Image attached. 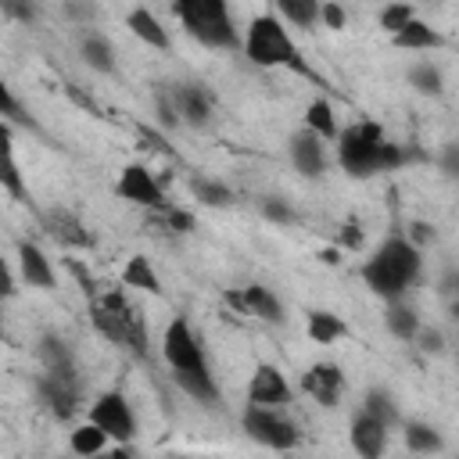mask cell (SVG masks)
Segmentation results:
<instances>
[{
	"mask_svg": "<svg viewBox=\"0 0 459 459\" xmlns=\"http://www.w3.org/2000/svg\"><path fill=\"white\" fill-rule=\"evenodd\" d=\"M172 100H176V111H179L183 126L201 129V126L212 122V93H208L204 86H197V82H179V86H172Z\"/></svg>",
	"mask_w": 459,
	"mask_h": 459,
	"instance_id": "cell-17",
	"label": "cell"
},
{
	"mask_svg": "<svg viewBox=\"0 0 459 459\" xmlns=\"http://www.w3.org/2000/svg\"><path fill=\"white\" fill-rule=\"evenodd\" d=\"M262 215H265L269 222H276V226H294V222H298V212H294L283 197H265V201H262Z\"/></svg>",
	"mask_w": 459,
	"mask_h": 459,
	"instance_id": "cell-37",
	"label": "cell"
},
{
	"mask_svg": "<svg viewBox=\"0 0 459 459\" xmlns=\"http://www.w3.org/2000/svg\"><path fill=\"white\" fill-rule=\"evenodd\" d=\"M126 25H129V32L140 39V43H147V47H154V50H169V29L161 25V18L151 11V7H133L129 14H126Z\"/></svg>",
	"mask_w": 459,
	"mask_h": 459,
	"instance_id": "cell-18",
	"label": "cell"
},
{
	"mask_svg": "<svg viewBox=\"0 0 459 459\" xmlns=\"http://www.w3.org/2000/svg\"><path fill=\"white\" fill-rule=\"evenodd\" d=\"M305 333H308L316 344H333V341L348 337L351 330H348V323H344L341 316H333V312H326V308H316V312H308V319H305Z\"/></svg>",
	"mask_w": 459,
	"mask_h": 459,
	"instance_id": "cell-26",
	"label": "cell"
},
{
	"mask_svg": "<svg viewBox=\"0 0 459 459\" xmlns=\"http://www.w3.org/2000/svg\"><path fill=\"white\" fill-rule=\"evenodd\" d=\"M377 18H380V29H384L387 36H398V32H402L409 22H416L420 14H416V7H412V4H402V0H394V4H384Z\"/></svg>",
	"mask_w": 459,
	"mask_h": 459,
	"instance_id": "cell-35",
	"label": "cell"
},
{
	"mask_svg": "<svg viewBox=\"0 0 459 459\" xmlns=\"http://www.w3.org/2000/svg\"><path fill=\"white\" fill-rule=\"evenodd\" d=\"M86 420H90L93 427H100L115 445H129V441L136 437V416H133V409H129V402H126L122 391H104V394H97V398L90 402Z\"/></svg>",
	"mask_w": 459,
	"mask_h": 459,
	"instance_id": "cell-7",
	"label": "cell"
},
{
	"mask_svg": "<svg viewBox=\"0 0 459 459\" xmlns=\"http://www.w3.org/2000/svg\"><path fill=\"white\" fill-rule=\"evenodd\" d=\"M93 459H136V455H133L126 445H111V448H104V452L93 455Z\"/></svg>",
	"mask_w": 459,
	"mask_h": 459,
	"instance_id": "cell-48",
	"label": "cell"
},
{
	"mask_svg": "<svg viewBox=\"0 0 459 459\" xmlns=\"http://www.w3.org/2000/svg\"><path fill=\"white\" fill-rule=\"evenodd\" d=\"M39 222H43V230L50 233V240H57V244L68 247V251H90V247H93V233L86 230V222H82L72 208L54 204V208L39 212Z\"/></svg>",
	"mask_w": 459,
	"mask_h": 459,
	"instance_id": "cell-10",
	"label": "cell"
},
{
	"mask_svg": "<svg viewBox=\"0 0 459 459\" xmlns=\"http://www.w3.org/2000/svg\"><path fill=\"white\" fill-rule=\"evenodd\" d=\"M337 244H341L344 251H359V247H362V226H359L355 219H348V222L341 226V237H337Z\"/></svg>",
	"mask_w": 459,
	"mask_h": 459,
	"instance_id": "cell-44",
	"label": "cell"
},
{
	"mask_svg": "<svg viewBox=\"0 0 459 459\" xmlns=\"http://www.w3.org/2000/svg\"><path fill=\"white\" fill-rule=\"evenodd\" d=\"M172 14L179 18V25L204 47L212 50H244V39L233 29L230 7L222 0H176Z\"/></svg>",
	"mask_w": 459,
	"mask_h": 459,
	"instance_id": "cell-4",
	"label": "cell"
},
{
	"mask_svg": "<svg viewBox=\"0 0 459 459\" xmlns=\"http://www.w3.org/2000/svg\"><path fill=\"white\" fill-rule=\"evenodd\" d=\"M448 312H452V323H459V298L452 301V308H448Z\"/></svg>",
	"mask_w": 459,
	"mask_h": 459,
	"instance_id": "cell-52",
	"label": "cell"
},
{
	"mask_svg": "<svg viewBox=\"0 0 459 459\" xmlns=\"http://www.w3.org/2000/svg\"><path fill=\"white\" fill-rule=\"evenodd\" d=\"M387 427L380 423V420H373L369 412H355L351 416V427H348V441H351V448H355V455L359 459H384V452H387Z\"/></svg>",
	"mask_w": 459,
	"mask_h": 459,
	"instance_id": "cell-14",
	"label": "cell"
},
{
	"mask_svg": "<svg viewBox=\"0 0 459 459\" xmlns=\"http://www.w3.org/2000/svg\"><path fill=\"white\" fill-rule=\"evenodd\" d=\"M222 301H226L230 308H237L240 316H247V301H244V287H240V290H226V294H222Z\"/></svg>",
	"mask_w": 459,
	"mask_h": 459,
	"instance_id": "cell-47",
	"label": "cell"
},
{
	"mask_svg": "<svg viewBox=\"0 0 459 459\" xmlns=\"http://www.w3.org/2000/svg\"><path fill=\"white\" fill-rule=\"evenodd\" d=\"M305 129L316 133L319 140H337V136H341L333 104H330L326 97H312V100H308V108H305Z\"/></svg>",
	"mask_w": 459,
	"mask_h": 459,
	"instance_id": "cell-28",
	"label": "cell"
},
{
	"mask_svg": "<svg viewBox=\"0 0 459 459\" xmlns=\"http://www.w3.org/2000/svg\"><path fill=\"white\" fill-rule=\"evenodd\" d=\"M287 154H290V165H294L301 176H308V179H316V176L326 172V147H323V140H319L316 133H308V129H298V133L290 136Z\"/></svg>",
	"mask_w": 459,
	"mask_h": 459,
	"instance_id": "cell-16",
	"label": "cell"
},
{
	"mask_svg": "<svg viewBox=\"0 0 459 459\" xmlns=\"http://www.w3.org/2000/svg\"><path fill=\"white\" fill-rule=\"evenodd\" d=\"M158 215L165 219V226H169L172 233H190V230H194V215H190V212H183V208H172V204H169V208H165V212H158Z\"/></svg>",
	"mask_w": 459,
	"mask_h": 459,
	"instance_id": "cell-41",
	"label": "cell"
},
{
	"mask_svg": "<svg viewBox=\"0 0 459 459\" xmlns=\"http://www.w3.org/2000/svg\"><path fill=\"white\" fill-rule=\"evenodd\" d=\"M172 380L186 398H194L201 405H219V384H215L212 369H172Z\"/></svg>",
	"mask_w": 459,
	"mask_h": 459,
	"instance_id": "cell-19",
	"label": "cell"
},
{
	"mask_svg": "<svg viewBox=\"0 0 459 459\" xmlns=\"http://www.w3.org/2000/svg\"><path fill=\"white\" fill-rule=\"evenodd\" d=\"M190 194H194L204 208H230V204H233V190H230L226 183H219V179L197 176V179L190 183Z\"/></svg>",
	"mask_w": 459,
	"mask_h": 459,
	"instance_id": "cell-33",
	"label": "cell"
},
{
	"mask_svg": "<svg viewBox=\"0 0 459 459\" xmlns=\"http://www.w3.org/2000/svg\"><path fill=\"white\" fill-rule=\"evenodd\" d=\"M65 14H72V18H93V7L90 4H65Z\"/></svg>",
	"mask_w": 459,
	"mask_h": 459,
	"instance_id": "cell-49",
	"label": "cell"
},
{
	"mask_svg": "<svg viewBox=\"0 0 459 459\" xmlns=\"http://www.w3.org/2000/svg\"><path fill=\"white\" fill-rule=\"evenodd\" d=\"M14 258H18V273H22V280H25L29 287H36V290H54V283H57L54 265H50L47 251H43L36 240H29V237L18 240Z\"/></svg>",
	"mask_w": 459,
	"mask_h": 459,
	"instance_id": "cell-15",
	"label": "cell"
},
{
	"mask_svg": "<svg viewBox=\"0 0 459 459\" xmlns=\"http://www.w3.org/2000/svg\"><path fill=\"white\" fill-rule=\"evenodd\" d=\"M240 427L251 441L273 448V452H290L301 441L298 423L283 412V409H262V405H247L240 412Z\"/></svg>",
	"mask_w": 459,
	"mask_h": 459,
	"instance_id": "cell-6",
	"label": "cell"
},
{
	"mask_svg": "<svg viewBox=\"0 0 459 459\" xmlns=\"http://www.w3.org/2000/svg\"><path fill=\"white\" fill-rule=\"evenodd\" d=\"M455 362H459V348H455Z\"/></svg>",
	"mask_w": 459,
	"mask_h": 459,
	"instance_id": "cell-53",
	"label": "cell"
},
{
	"mask_svg": "<svg viewBox=\"0 0 459 459\" xmlns=\"http://www.w3.org/2000/svg\"><path fill=\"white\" fill-rule=\"evenodd\" d=\"M402 441L412 455H437L445 448V437L434 423H423V420H402Z\"/></svg>",
	"mask_w": 459,
	"mask_h": 459,
	"instance_id": "cell-22",
	"label": "cell"
},
{
	"mask_svg": "<svg viewBox=\"0 0 459 459\" xmlns=\"http://www.w3.org/2000/svg\"><path fill=\"white\" fill-rule=\"evenodd\" d=\"M301 391L312 402H319L323 409H333L341 402V394H344V373H341V366H333V362H312L301 373Z\"/></svg>",
	"mask_w": 459,
	"mask_h": 459,
	"instance_id": "cell-13",
	"label": "cell"
},
{
	"mask_svg": "<svg viewBox=\"0 0 459 459\" xmlns=\"http://www.w3.org/2000/svg\"><path fill=\"white\" fill-rule=\"evenodd\" d=\"M319 258H323L326 265H337V262H341V251H333V247H326V251H319Z\"/></svg>",
	"mask_w": 459,
	"mask_h": 459,
	"instance_id": "cell-50",
	"label": "cell"
},
{
	"mask_svg": "<svg viewBox=\"0 0 459 459\" xmlns=\"http://www.w3.org/2000/svg\"><path fill=\"white\" fill-rule=\"evenodd\" d=\"M273 11L280 14V22H290L298 29H312L319 22V4L316 0H276Z\"/></svg>",
	"mask_w": 459,
	"mask_h": 459,
	"instance_id": "cell-31",
	"label": "cell"
},
{
	"mask_svg": "<svg viewBox=\"0 0 459 459\" xmlns=\"http://www.w3.org/2000/svg\"><path fill=\"white\" fill-rule=\"evenodd\" d=\"M90 323H93V330L104 341H111L118 348H129L133 355L147 359V351H151L147 323H143V316L118 290H108V294H100V298L90 301Z\"/></svg>",
	"mask_w": 459,
	"mask_h": 459,
	"instance_id": "cell-3",
	"label": "cell"
},
{
	"mask_svg": "<svg viewBox=\"0 0 459 459\" xmlns=\"http://www.w3.org/2000/svg\"><path fill=\"white\" fill-rule=\"evenodd\" d=\"M36 394L57 420H72L79 412V405H82L79 380H65V377H54V373H39L36 377Z\"/></svg>",
	"mask_w": 459,
	"mask_h": 459,
	"instance_id": "cell-12",
	"label": "cell"
},
{
	"mask_svg": "<svg viewBox=\"0 0 459 459\" xmlns=\"http://www.w3.org/2000/svg\"><path fill=\"white\" fill-rule=\"evenodd\" d=\"M161 359L172 366V369H208V359H204V348L197 341V333L190 330V323L183 316H176L165 333H161Z\"/></svg>",
	"mask_w": 459,
	"mask_h": 459,
	"instance_id": "cell-9",
	"label": "cell"
},
{
	"mask_svg": "<svg viewBox=\"0 0 459 459\" xmlns=\"http://www.w3.org/2000/svg\"><path fill=\"white\" fill-rule=\"evenodd\" d=\"M154 118H158V126H161L165 133L183 126V118H179V111H176V100H172V90H169V93H158V100H154Z\"/></svg>",
	"mask_w": 459,
	"mask_h": 459,
	"instance_id": "cell-36",
	"label": "cell"
},
{
	"mask_svg": "<svg viewBox=\"0 0 459 459\" xmlns=\"http://www.w3.org/2000/svg\"><path fill=\"white\" fill-rule=\"evenodd\" d=\"M409 240L420 247V244H427V240H434V230L427 226V222H412V233H409Z\"/></svg>",
	"mask_w": 459,
	"mask_h": 459,
	"instance_id": "cell-46",
	"label": "cell"
},
{
	"mask_svg": "<svg viewBox=\"0 0 459 459\" xmlns=\"http://www.w3.org/2000/svg\"><path fill=\"white\" fill-rule=\"evenodd\" d=\"M39 362H43V373H54V377H65V380H79L72 351L57 333H43L39 337Z\"/></svg>",
	"mask_w": 459,
	"mask_h": 459,
	"instance_id": "cell-21",
	"label": "cell"
},
{
	"mask_svg": "<svg viewBox=\"0 0 459 459\" xmlns=\"http://www.w3.org/2000/svg\"><path fill=\"white\" fill-rule=\"evenodd\" d=\"M362 412H369L373 420H380L387 430H394V427H402V412H398V405H394V398L384 391V387H369L366 394H362Z\"/></svg>",
	"mask_w": 459,
	"mask_h": 459,
	"instance_id": "cell-30",
	"label": "cell"
},
{
	"mask_svg": "<svg viewBox=\"0 0 459 459\" xmlns=\"http://www.w3.org/2000/svg\"><path fill=\"white\" fill-rule=\"evenodd\" d=\"M115 197H122L126 204H136V208H151V212H165L169 201L161 194V183L154 179V172L143 165V161H129L118 179H115Z\"/></svg>",
	"mask_w": 459,
	"mask_h": 459,
	"instance_id": "cell-8",
	"label": "cell"
},
{
	"mask_svg": "<svg viewBox=\"0 0 459 459\" xmlns=\"http://www.w3.org/2000/svg\"><path fill=\"white\" fill-rule=\"evenodd\" d=\"M319 22H323L326 29H344V25H348V11H344L341 4H333V0H323V4H319Z\"/></svg>",
	"mask_w": 459,
	"mask_h": 459,
	"instance_id": "cell-40",
	"label": "cell"
},
{
	"mask_svg": "<svg viewBox=\"0 0 459 459\" xmlns=\"http://www.w3.org/2000/svg\"><path fill=\"white\" fill-rule=\"evenodd\" d=\"M423 273V255L420 247L405 237V233H394L387 237L366 262H362V283L384 298L387 305L391 301H402V294L420 280Z\"/></svg>",
	"mask_w": 459,
	"mask_h": 459,
	"instance_id": "cell-2",
	"label": "cell"
},
{
	"mask_svg": "<svg viewBox=\"0 0 459 459\" xmlns=\"http://www.w3.org/2000/svg\"><path fill=\"white\" fill-rule=\"evenodd\" d=\"M65 93H68V100H72L75 108H82V111H90L93 118H104V108H100V104H97V100H93L90 93H82V90H79L75 82H68V86H65Z\"/></svg>",
	"mask_w": 459,
	"mask_h": 459,
	"instance_id": "cell-42",
	"label": "cell"
},
{
	"mask_svg": "<svg viewBox=\"0 0 459 459\" xmlns=\"http://www.w3.org/2000/svg\"><path fill=\"white\" fill-rule=\"evenodd\" d=\"M445 290H452V294L459 298V273H455V276H448V287H445Z\"/></svg>",
	"mask_w": 459,
	"mask_h": 459,
	"instance_id": "cell-51",
	"label": "cell"
},
{
	"mask_svg": "<svg viewBox=\"0 0 459 459\" xmlns=\"http://www.w3.org/2000/svg\"><path fill=\"white\" fill-rule=\"evenodd\" d=\"M68 448H72L75 459H93V455H100L104 448H111V437H108L100 427H93V423L86 420V423H79V427L68 434Z\"/></svg>",
	"mask_w": 459,
	"mask_h": 459,
	"instance_id": "cell-29",
	"label": "cell"
},
{
	"mask_svg": "<svg viewBox=\"0 0 459 459\" xmlns=\"http://www.w3.org/2000/svg\"><path fill=\"white\" fill-rule=\"evenodd\" d=\"M65 269H68V273L75 276L79 290H82V294H86L90 301H93V298H100V294H97V280H93V273H90V269H86V265H82L79 258H65Z\"/></svg>",
	"mask_w": 459,
	"mask_h": 459,
	"instance_id": "cell-38",
	"label": "cell"
},
{
	"mask_svg": "<svg viewBox=\"0 0 459 459\" xmlns=\"http://www.w3.org/2000/svg\"><path fill=\"white\" fill-rule=\"evenodd\" d=\"M391 43H394L398 50H409V54H430V50H437L445 39H441V32H437L430 22L416 18V22H409L398 36H391Z\"/></svg>",
	"mask_w": 459,
	"mask_h": 459,
	"instance_id": "cell-20",
	"label": "cell"
},
{
	"mask_svg": "<svg viewBox=\"0 0 459 459\" xmlns=\"http://www.w3.org/2000/svg\"><path fill=\"white\" fill-rule=\"evenodd\" d=\"M384 147H387V136L377 122H355L337 136V161L348 176L366 179L384 172Z\"/></svg>",
	"mask_w": 459,
	"mask_h": 459,
	"instance_id": "cell-5",
	"label": "cell"
},
{
	"mask_svg": "<svg viewBox=\"0 0 459 459\" xmlns=\"http://www.w3.org/2000/svg\"><path fill=\"white\" fill-rule=\"evenodd\" d=\"M423 355H441L445 351V333L437 330V326H420V333H416V341H412Z\"/></svg>",
	"mask_w": 459,
	"mask_h": 459,
	"instance_id": "cell-39",
	"label": "cell"
},
{
	"mask_svg": "<svg viewBox=\"0 0 459 459\" xmlns=\"http://www.w3.org/2000/svg\"><path fill=\"white\" fill-rule=\"evenodd\" d=\"M409 86L420 90V93H427V97H437L445 90V75H441V68L434 61H416L409 68Z\"/></svg>",
	"mask_w": 459,
	"mask_h": 459,
	"instance_id": "cell-34",
	"label": "cell"
},
{
	"mask_svg": "<svg viewBox=\"0 0 459 459\" xmlns=\"http://www.w3.org/2000/svg\"><path fill=\"white\" fill-rule=\"evenodd\" d=\"M4 140H7V158H4V172H0V186H4V194L11 197V201H22V204H29V186H25V179H22V169H18V161H14V147H11V136L4 133Z\"/></svg>",
	"mask_w": 459,
	"mask_h": 459,
	"instance_id": "cell-32",
	"label": "cell"
},
{
	"mask_svg": "<svg viewBox=\"0 0 459 459\" xmlns=\"http://www.w3.org/2000/svg\"><path fill=\"white\" fill-rule=\"evenodd\" d=\"M176 459H179V455H176Z\"/></svg>",
	"mask_w": 459,
	"mask_h": 459,
	"instance_id": "cell-54",
	"label": "cell"
},
{
	"mask_svg": "<svg viewBox=\"0 0 459 459\" xmlns=\"http://www.w3.org/2000/svg\"><path fill=\"white\" fill-rule=\"evenodd\" d=\"M437 169H441L448 179H459V143H445V147H441Z\"/></svg>",
	"mask_w": 459,
	"mask_h": 459,
	"instance_id": "cell-43",
	"label": "cell"
},
{
	"mask_svg": "<svg viewBox=\"0 0 459 459\" xmlns=\"http://www.w3.org/2000/svg\"><path fill=\"white\" fill-rule=\"evenodd\" d=\"M79 57L86 61V68H93L100 75H111L115 72V50H111V43L100 32H86L79 39Z\"/></svg>",
	"mask_w": 459,
	"mask_h": 459,
	"instance_id": "cell-27",
	"label": "cell"
},
{
	"mask_svg": "<svg viewBox=\"0 0 459 459\" xmlns=\"http://www.w3.org/2000/svg\"><path fill=\"white\" fill-rule=\"evenodd\" d=\"M0 11H4L7 18H18V22H36V7H32V4H18V0H4V4H0Z\"/></svg>",
	"mask_w": 459,
	"mask_h": 459,
	"instance_id": "cell-45",
	"label": "cell"
},
{
	"mask_svg": "<svg viewBox=\"0 0 459 459\" xmlns=\"http://www.w3.org/2000/svg\"><path fill=\"white\" fill-rule=\"evenodd\" d=\"M384 326H387V333H391L394 341L412 344L423 323H420V316H416L412 305H405V301H391V305L384 308Z\"/></svg>",
	"mask_w": 459,
	"mask_h": 459,
	"instance_id": "cell-23",
	"label": "cell"
},
{
	"mask_svg": "<svg viewBox=\"0 0 459 459\" xmlns=\"http://www.w3.org/2000/svg\"><path fill=\"white\" fill-rule=\"evenodd\" d=\"M244 301H247V316H255L262 323H283V305H280V298L269 287L247 283L244 287Z\"/></svg>",
	"mask_w": 459,
	"mask_h": 459,
	"instance_id": "cell-25",
	"label": "cell"
},
{
	"mask_svg": "<svg viewBox=\"0 0 459 459\" xmlns=\"http://www.w3.org/2000/svg\"><path fill=\"white\" fill-rule=\"evenodd\" d=\"M122 283L133 290H143L151 298H161V276L154 273L151 258H143V255H129V262L122 265Z\"/></svg>",
	"mask_w": 459,
	"mask_h": 459,
	"instance_id": "cell-24",
	"label": "cell"
},
{
	"mask_svg": "<svg viewBox=\"0 0 459 459\" xmlns=\"http://www.w3.org/2000/svg\"><path fill=\"white\" fill-rule=\"evenodd\" d=\"M244 57H247L251 65H258V68H287V72H294V75H301V79H308V82H316V86H330V82L305 61L301 47L294 43L290 29L280 22V14H276L273 7L258 11V14L247 22V29H244Z\"/></svg>",
	"mask_w": 459,
	"mask_h": 459,
	"instance_id": "cell-1",
	"label": "cell"
},
{
	"mask_svg": "<svg viewBox=\"0 0 459 459\" xmlns=\"http://www.w3.org/2000/svg\"><path fill=\"white\" fill-rule=\"evenodd\" d=\"M290 402V384L273 362H258L251 380H247V405L262 409H283Z\"/></svg>",
	"mask_w": 459,
	"mask_h": 459,
	"instance_id": "cell-11",
	"label": "cell"
}]
</instances>
